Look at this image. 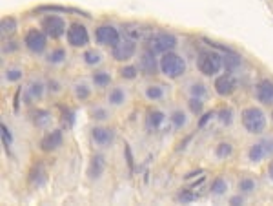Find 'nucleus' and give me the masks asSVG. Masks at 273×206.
Here are the masks:
<instances>
[{
	"label": "nucleus",
	"mask_w": 273,
	"mask_h": 206,
	"mask_svg": "<svg viewBox=\"0 0 273 206\" xmlns=\"http://www.w3.org/2000/svg\"><path fill=\"white\" fill-rule=\"evenodd\" d=\"M24 44H26V48L31 53H42L47 44L46 33L38 31V29H29L26 33V37H24Z\"/></svg>",
	"instance_id": "nucleus-5"
},
{
	"label": "nucleus",
	"mask_w": 273,
	"mask_h": 206,
	"mask_svg": "<svg viewBox=\"0 0 273 206\" xmlns=\"http://www.w3.org/2000/svg\"><path fill=\"white\" fill-rule=\"evenodd\" d=\"M135 42L133 40H119L111 49V55L115 60H130L135 53Z\"/></svg>",
	"instance_id": "nucleus-9"
},
{
	"label": "nucleus",
	"mask_w": 273,
	"mask_h": 206,
	"mask_svg": "<svg viewBox=\"0 0 273 206\" xmlns=\"http://www.w3.org/2000/svg\"><path fill=\"white\" fill-rule=\"evenodd\" d=\"M230 203H231V205H241V203H242V197H241V196L231 197V199H230Z\"/></svg>",
	"instance_id": "nucleus-42"
},
{
	"label": "nucleus",
	"mask_w": 273,
	"mask_h": 206,
	"mask_svg": "<svg viewBox=\"0 0 273 206\" xmlns=\"http://www.w3.org/2000/svg\"><path fill=\"white\" fill-rule=\"evenodd\" d=\"M164 122V113L162 111H157V110H153V111H149L147 113V126L149 128H158L160 124Z\"/></svg>",
	"instance_id": "nucleus-19"
},
{
	"label": "nucleus",
	"mask_w": 273,
	"mask_h": 206,
	"mask_svg": "<svg viewBox=\"0 0 273 206\" xmlns=\"http://www.w3.org/2000/svg\"><path fill=\"white\" fill-rule=\"evenodd\" d=\"M95 40L100 44V46H115L121 37H119V31H117L113 26H100L97 31H95Z\"/></svg>",
	"instance_id": "nucleus-7"
},
{
	"label": "nucleus",
	"mask_w": 273,
	"mask_h": 206,
	"mask_svg": "<svg viewBox=\"0 0 273 206\" xmlns=\"http://www.w3.org/2000/svg\"><path fill=\"white\" fill-rule=\"evenodd\" d=\"M38 13H77V15H82V16H90L86 11H79V9H73V7H60V5H40L37 7Z\"/></svg>",
	"instance_id": "nucleus-16"
},
{
	"label": "nucleus",
	"mask_w": 273,
	"mask_h": 206,
	"mask_svg": "<svg viewBox=\"0 0 273 206\" xmlns=\"http://www.w3.org/2000/svg\"><path fill=\"white\" fill-rule=\"evenodd\" d=\"M189 110H191V113H195V115H199L200 111H202V102H200V99L197 97V99H191L189 101Z\"/></svg>",
	"instance_id": "nucleus-29"
},
{
	"label": "nucleus",
	"mask_w": 273,
	"mask_h": 206,
	"mask_svg": "<svg viewBox=\"0 0 273 206\" xmlns=\"http://www.w3.org/2000/svg\"><path fill=\"white\" fill-rule=\"evenodd\" d=\"M16 29V20L15 18H4V20H2V33H7V35H9V33H13Z\"/></svg>",
	"instance_id": "nucleus-23"
},
{
	"label": "nucleus",
	"mask_w": 273,
	"mask_h": 206,
	"mask_svg": "<svg viewBox=\"0 0 273 206\" xmlns=\"http://www.w3.org/2000/svg\"><path fill=\"white\" fill-rule=\"evenodd\" d=\"M242 126L250 133H261L266 126V117L259 108L252 106L242 111Z\"/></svg>",
	"instance_id": "nucleus-3"
},
{
	"label": "nucleus",
	"mask_w": 273,
	"mask_h": 206,
	"mask_svg": "<svg viewBox=\"0 0 273 206\" xmlns=\"http://www.w3.org/2000/svg\"><path fill=\"white\" fill-rule=\"evenodd\" d=\"M157 58H155V53H153V49H147V51H144V55H142L140 58V69L144 71L146 75H155L157 73Z\"/></svg>",
	"instance_id": "nucleus-12"
},
{
	"label": "nucleus",
	"mask_w": 273,
	"mask_h": 206,
	"mask_svg": "<svg viewBox=\"0 0 273 206\" xmlns=\"http://www.w3.org/2000/svg\"><path fill=\"white\" fill-rule=\"evenodd\" d=\"M215 91L221 97H228L235 91V80L231 75H221L215 80Z\"/></svg>",
	"instance_id": "nucleus-10"
},
{
	"label": "nucleus",
	"mask_w": 273,
	"mask_h": 206,
	"mask_svg": "<svg viewBox=\"0 0 273 206\" xmlns=\"http://www.w3.org/2000/svg\"><path fill=\"white\" fill-rule=\"evenodd\" d=\"M146 95H147V99H160V97L164 95V91H162V88H158V86H151V88H147V91H146Z\"/></svg>",
	"instance_id": "nucleus-25"
},
{
	"label": "nucleus",
	"mask_w": 273,
	"mask_h": 206,
	"mask_svg": "<svg viewBox=\"0 0 273 206\" xmlns=\"http://www.w3.org/2000/svg\"><path fill=\"white\" fill-rule=\"evenodd\" d=\"M268 175H270V179L273 181V161L270 163V166H268Z\"/></svg>",
	"instance_id": "nucleus-43"
},
{
	"label": "nucleus",
	"mask_w": 273,
	"mask_h": 206,
	"mask_svg": "<svg viewBox=\"0 0 273 206\" xmlns=\"http://www.w3.org/2000/svg\"><path fill=\"white\" fill-rule=\"evenodd\" d=\"M110 102L111 104H121V102H124V93H122V90H113L110 93Z\"/></svg>",
	"instance_id": "nucleus-28"
},
{
	"label": "nucleus",
	"mask_w": 273,
	"mask_h": 206,
	"mask_svg": "<svg viewBox=\"0 0 273 206\" xmlns=\"http://www.w3.org/2000/svg\"><path fill=\"white\" fill-rule=\"evenodd\" d=\"M68 42L73 46V48H82L90 42V35H88V29H86L82 24H71L68 29Z\"/></svg>",
	"instance_id": "nucleus-6"
},
{
	"label": "nucleus",
	"mask_w": 273,
	"mask_h": 206,
	"mask_svg": "<svg viewBox=\"0 0 273 206\" xmlns=\"http://www.w3.org/2000/svg\"><path fill=\"white\" fill-rule=\"evenodd\" d=\"M102 172H104V159L100 157V155H95V157L91 159V164H90L88 174H90L91 179H97V177H100Z\"/></svg>",
	"instance_id": "nucleus-17"
},
{
	"label": "nucleus",
	"mask_w": 273,
	"mask_h": 206,
	"mask_svg": "<svg viewBox=\"0 0 273 206\" xmlns=\"http://www.w3.org/2000/svg\"><path fill=\"white\" fill-rule=\"evenodd\" d=\"M160 69L169 79H179L180 75H184V71H186V62L177 53L168 51L164 53L162 58H160Z\"/></svg>",
	"instance_id": "nucleus-1"
},
{
	"label": "nucleus",
	"mask_w": 273,
	"mask_h": 206,
	"mask_svg": "<svg viewBox=\"0 0 273 206\" xmlns=\"http://www.w3.org/2000/svg\"><path fill=\"white\" fill-rule=\"evenodd\" d=\"M257 99L263 104H272L273 102V82L270 80H261L257 84Z\"/></svg>",
	"instance_id": "nucleus-13"
},
{
	"label": "nucleus",
	"mask_w": 273,
	"mask_h": 206,
	"mask_svg": "<svg viewBox=\"0 0 273 206\" xmlns=\"http://www.w3.org/2000/svg\"><path fill=\"white\" fill-rule=\"evenodd\" d=\"M5 77H7V80H18V79H22V71H18V69H11V71L5 73Z\"/></svg>",
	"instance_id": "nucleus-36"
},
{
	"label": "nucleus",
	"mask_w": 273,
	"mask_h": 206,
	"mask_svg": "<svg viewBox=\"0 0 273 206\" xmlns=\"http://www.w3.org/2000/svg\"><path fill=\"white\" fill-rule=\"evenodd\" d=\"M191 91H193V95H195V97L204 95V86H202V84H195L193 88H191Z\"/></svg>",
	"instance_id": "nucleus-38"
},
{
	"label": "nucleus",
	"mask_w": 273,
	"mask_h": 206,
	"mask_svg": "<svg viewBox=\"0 0 273 206\" xmlns=\"http://www.w3.org/2000/svg\"><path fill=\"white\" fill-rule=\"evenodd\" d=\"M126 157H128V164H130V168H133V157H132V152H130L128 146H126Z\"/></svg>",
	"instance_id": "nucleus-41"
},
{
	"label": "nucleus",
	"mask_w": 273,
	"mask_h": 206,
	"mask_svg": "<svg viewBox=\"0 0 273 206\" xmlns=\"http://www.w3.org/2000/svg\"><path fill=\"white\" fill-rule=\"evenodd\" d=\"M84 60H86V64L93 66V64H99L100 62V55L97 51H86L84 53Z\"/></svg>",
	"instance_id": "nucleus-26"
},
{
	"label": "nucleus",
	"mask_w": 273,
	"mask_h": 206,
	"mask_svg": "<svg viewBox=\"0 0 273 206\" xmlns=\"http://www.w3.org/2000/svg\"><path fill=\"white\" fill-rule=\"evenodd\" d=\"M88 95H90V90H88L86 86H79V88H77V97H80V99H88Z\"/></svg>",
	"instance_id": "nucleus-37"
},
{
	"label": "nucleus",
	"mask_w": 273,
	"mask_h": 206,
	"mask_svg": "<svg viewBox=\"0 0 273 206\" xmlns=\"http://www.w3.org/2000/svg\"><path fill=\"white\" fill-rule=\"evenodd\" d=\"M228 190V183L224 179H215L213 181V185H211V192L215 194V196H221V194H224V192Z\"/></svg>",
	"instance_id": "nucleus-20"
},
{
	"label": "nucleus",
	"mask_w": 273,
	"mask_h": 206,
	"mask_svg": "<svg viewBox=\"0 0 273 206\" xmlns=\"http://www.w3.org/2000/svg\"><path fill=\"white\" fill-rule=\"evenodd\" d=\"M2 143H4V146H9L11 143H13V137H11V132L7 130V126L5 124H2Z\"/></svg>",
	"instance_id": "nucleus-32"
},
{
	"label": "nucleus",
	"mask_w": 273,
	"mask_h": 206,
	"mask_svg": "<svg viewBox=\"0 0 273 206\" xmlns=\"http://www.w3.org/2000/svg\"><path fill=\"white\" fill-rule=\"evenodd\" d=\"M264 155H268V150H266L264 143L261 141V143L253 144L252 148H250V154H248V157H250V161H252V163H259V161H261Z\"/></svg>",
	"instance_id": "nucleus-18"
},
{
	"label": "nucleus",
	"mask_w": 273,
	"mask_h": 206,
	"mask_svg": "<svg viewBox=\"0 0 273 206\" xmlns=\"http://www.w3.org/2000/svg\"><path fill=\"white\" fill-rule=\"evenodd\" d=\"M91 135H93V141L99 146H106V144H110L113 141V132L108 130V128H95Z\"/></svg>",
	"instance_id": "nucleus-15"
},
{
	"label": "nucleus",
	"mask_w": 273,
	"mask_h": 206,
	"mask_svg": "<svg viewBox=\"0 0 273 206\" xmlns=\"http://www.w3.org/2000/svg\"><path fill=\"white\" fill-rule=\"evenodd\" d=\"M211 117H213V113H211V111H210V113H204V115H202V119H200V122H199V126H200V128L204 126V124H206L208 121H210Z\"/></svg>",
	"instance_id": "nucleus-39"
},
{
	"label": "nucleus",
	"mask_w": 273,
	"mask_h": 206,
	"mask_svg": "<svg viewBox=\"0 0 273 206\" xmlns=\"http://www.w3.org/2000/svg\"><path fill=\"white\" fill-rule=\"evenodd\" d=\"M272 119H273V113H272Z\"/></svg>",
	"instance_id": "nucleus-44"
},
{
	"label": "nucleus",
	"mask_w": 273,
	"mask_h": 206,
	"mask_svg": "<svg viewBox=\"0 0 273 206\" xmlns=\"http://www.w3.org/2000/svg\"><path fill=\"white\" fill-rule=\"evenodd\" d=\"M93 115H95V119H106V111L104 110H95Z\"/></svg>",
	"instance_id": "nucleus-40"
},
{
	"label": "nucleus",
	"mask_w": 273,
	"mask_h": 206,
	"mask_svg": "<svg viewBox=\"0 0 273 206\" xmlns=\"http://www.w3.org/2000/svg\"><path fill=\"white\" fill-rule=\"evenodd\" d=\"M121 77H122V79H135V77H136V68H133V66L122 68L121 69Z\"/></svg>",
	"instance_id": "nucleus-31"
},
{
	"label": "nucleus",
	"mask_w": 273,
	"mask_h": 206,
	"mask_svg": "<svg viewBox=\"0 0 273 206\" xmlns=\"http://www.w3.org/2000/svg\"><path fill=\"white\" fill-rule=\"evenodd\" d=\"M231 152H233V148H231V144H230V143H221L219 146H217V150H215L217 157H221V159L230 157Z\"/></svg>",
	"instance_id": "nucleus-21"
},
{
	"label": "nucleus",
	"mask_w": 273,
	"mask_h": 206,
	"mask_svg": "<svg viewBox=\"0 0 273 206\" xmlns=\"http://www.w3.org/2000/svg\"><path fill=\"white\" fill-rule=\"evenodd\" d=\"M239 190H242V192L255 190V183H253L252 179H241V183H239Z\"/></svg>",
	"instance_id": "nucleus-30"
},
{
	"label": "nucleus",
	"mask_w": 273,
	"mask_h": 206,
	"mask_svg": "<svg viewBox=\"0 0 273 206\" xmlns=\"http://www.w3.org/2000/svg\"><path fill=\"white\" fill-rule=\"evenodd\" d=\"M29 95H31L33 99H35V97L38 99V97L42 95V84H38V82L37 84H31V88H29Z\"/></svg>",
	"instance_id": "nucleus-34"
},
{
	"label": "nucleus",
	"mask_w": 273,
	"mask_h": 206,
	"mask_svg": "<svg viewBox=\"0 0 273 206\" xmlns=\"http://www.w3.org/2000/svg\"><path fill=\"white\" fill-rule=\"evenodd\" d=\"M93 82L100 88H104V86L110 84V75L106 73V71H99V73L93 75Z\"/></svg>",
	"instance_id": "nucleus-22"
},
{
	"label": "nucleus",
	"mask_w": 273,
	"mask_h": 206,
	"mask_svg": "<svg viewBox=\"0 0 273 206\" xmlns=\"http://www.w3.org/2000/svg\"><path fill=\"white\" fill-rule=\"evenodd\" d=\"M62 132L60 130H53V132H49L46 135V137L42 139V143H40V146H42L44 152H53V150H57L58 146H62Z\"/></svg>",
	"instance_id": "nucleus-11"
},
{
	"label": "nucleus",
	"mask_w": 273,
	"mask_h": 206,
	"mask_svg": "<svg viewBox=\"0 0 273 206\" xmlns=\"http://www.w3.org/2000/svg\"><path fill=\"white\" fill-rule=\"evenodd\" d=\"M46 168H44V164H35L31 168V172H29V183H31V186H42L44 183H46Z\"/></svg>",
	"instance_id": "nucleus-14"
},
{
	"label": "nucleus",
	"mask_w": 273,
	"mask_h": 206,
	"mask_svg": "<svg viewBox=\"0 0 273 206\" xmlns=\"http://www.w3.org/2000/svg\"><path fill=\"white\" fill-rule=\"evenodd\" d=\"M64 58H66V51H64V49H55V51L47 57V60L53 64H57V62H62Z\"/></svg>",
	"instance_id": "nucleus-24"
},
{
	"label": "nucleus",
	"mask_w": 273,
	"mask_h": 206,
	"mask_svg": "<svg viewBox=\"0 0 273 206\" xmlns=\"http://www.w3.org/2000/svg\"><path fill=\"white\" fill-rule=\"evenodd\" d=\"M42 29L47 37L58 38V37H62L64 31H66V22L57 15H47L42 20Z\"/></svg>",
	"instance_id": "nucleus-4"
},
{
	"label": "nucleus",
	"mask_w": 273,
	"mask_h": 206,
	"mask_svg": "<svg viewBox=\"0 0 273 206\" xmlns=\"http://www.w3.org/2000/svg\"><path fill=\"white\" fill-rule=\"evenodd\" d=\"M175 46H177V38H175L171 33H158L151 40L153 51H158V53H168L171 51V49H175Z\"/></svg>",
	"instance_id": "nucleus-8"
},
{
	"label": "nucleus",
	"mask_w": 273,
	"mask_h": 206,
	"mask_svg": "<svg viewBox=\"0 0 273 206\" xmlns=\"http://www.w3.org/2000/svg\"><path fill=\"white\" fill-rule=\"evenodd\" d=\"M171 121L177 128H182L186 124V115H184L182 111H175L173 115H171Z\"/></svg>",
	"instance_id": "nucleus-27"
},
{
	"label": "nucleus",
	"mask_w": 273,
	"mask_h": 206,
	"mask_svg": "<svg viewBox=\"0 0 273 206\" xmlns=\"http://www.w3.org/2000/svg\"><path fill=\"white\" fill-rule=\"evenodd\" d=\"M222 64H224L222 57L219 53H213V51H202L199 55V58H197V68H199V71L202 75H210V77L221 71Z\"/></svg>",
	"instance_id": "nucleus-2"
},
{
	"label": "nucleus",
	"mask_w": 273,
	"mask_h": 206,
	"mask_svg": "<svg viewBox=\"0 0 273 206\" xmlns=\"http://www.w3.org/2000/svg\"><path fill=\"white\" fill-rule=\"evenodd\" d=\"M219 119H221L222 124H230L231 122V110L230 108H224V110L219 111Z\"/></svg>",
	"instance_id": "nucleus-33"
},
{
	"label": "nucleus",
	"mask_w": 273,
	"mask_h": 206,
	"mask_svg": "<svg viewBox=\"0 0 273 206\" xmlns=\"http://www.w3.org/2000/svg\"><path fill=\"white\" fill-rule=\"evenodd\" d=\"M177 199L182 201V203H189V201H193L195 199V194H191V192H188V190H184V192H180Z\"/></svg>",
	"instance_id": "nucleus-35"
}]
</instances>
